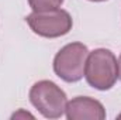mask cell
I'll list each match as a JSON object with an SVG mask.
<instances>
[{
  "label": "cell",
  "instance_id": "1",
  "mask_svg": "<svg viewBox=\"0 0 121 120\" xmlns=\"http://www.w3.org/2000/svg\"><path fill=\"white\" fill-rule=\"evenodd\" d=\"M85 78L94 89H111L118 79V62L116 55L106 48H97L89 52L85 68Z\"/></svg>",
  "mask_w": 121,
  "mask_h": 120
},
{
  "label": "cell",
  "instance_id": "2",
  "mask_svg": "<svg viewBox=\"0 0 121 120\" xmlns=\"http://www.w3.org/2000/svg\"><path fill=\"white\" fill-rule=\"evenodd\" d=\"M30 102L47 119H59L65 115L66 93L52 81H39L30 89Z\"/></svg>",
  "mask_w": 121,
  "mask_h": 120
},
{
  "label": "cell",
  "instance_id": "3",
  "mask_svg": "<svg viewBox=\"0 0 121 120\" xmlns=\"http://www.w3.org/2000/svg\"><path fill=\"white\" fill-rule=\"evenodd\" d=\"M89 50L82 42H70L60 48L54 58V72L62 81L73 83L85 76Z\"/></svg>",
  "mask_w": 121,
  "mask_h": 120
},
{
  "label": "cell",
  "instance_id": "4",
  "mask_svg": "<svg viewBox=\"0 0 121 120\" xmlns=\"http://www.w3.org/2000/svg\"><path fill=\"white\" fill-rule=\"evenodd\" d=\"M27 24L35 34L45 38H58L72 30L73 21L66 10L55 9L49 11H32L26 17Z\"/></svg>",
  "mask_w": 121,
  "mask_h": 120
},
{
  "label": "cell",
  "instance_id": "5",
  "mask_svg": "<svg viewBox=\"0 0 121 120\" xmlns=\"http://www.w3.org/2000/svg\"><path fill=\"white\" fill-rule=\"evenodd\" d=\"M68 120H104V106L89 96H76L68 102L65 110Z\"/></svg>",
  "mask_w": 121,
  "mask_h": 120
},
{
  "label": "cell",
  "instance_id": "6",
  "mask_svg": "<svg viewBox=\"0 0 121 120\" xmlns=\"http://www.w3.org/2000/svg\"><path fill=\"white\" fill-rule=\"evenodd\" d=\"M62 3L63 0H28V4L32 9V11H38V13L59 9Z\"/></svg>",
  "mask_w": 121,
  "mask_h": 120
},
{
  "label": "cell",
  "instance_id": "7",
  "mask_svg": "<svg viewBox=\"0 0 121 120\" xmlns=\"http://www.w3.org/2000/svg\"><path fill=\"white\" fill-rule=\"evenodd\" d=\"M20 116H24V117H34L32 115H30V113H26V112H23V110H20V113H16L14 116H13V119H17V117H20Z\"/></svg>",
  "mask_w": 121,
  "mask_h": 120
},
{
  "label": "cell",
  "instance_id": "8",
  "mask_svg": "<svg viewBox=\"0 0 121 120\" xmlns=\"http://www.w3.org/2000/svg\"><path fill=\"white\" fill-rule=\"evenodd\" d=\"M118 78L121 79V55L118 58Z\"/></svg>",
  "mask_w": 121,
  "mask_h": 120
},
{
  "label": "cell",
  "instance_id": "9",
  "mask_svg": "<svg viewBox=\"0 0 121 120\" xmlns=\"http://www.w3.org/2000/svg\"><path fill=\"white\" fill-rule=\"evenodd\" d=\"M90 1H106V0H90Z\"/></svg>",
  "mask_w": 121,
  "mask_h": 120
},
{
  "label": "cell",
  "instance_id": "10",
  "mask_svg": "<svg viewBox=\"0 0 121 120\" xmlns=\"http://www.w3.org/2000/svg\"><path fill=\"white\" fill-rule=\"evenodd\" d=\"M117 117H118V119H121V113H120V115H118V116H117Z\"/></svg>",
  "mask_w": 121,
  "mask_h": 120
}]
</instances>
